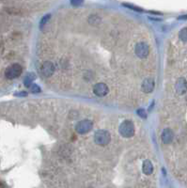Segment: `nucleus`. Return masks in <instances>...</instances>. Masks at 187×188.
Listing matches in <instances>:
<instances>
[{"label": "nucleus", "instance_id": "f8f14e48", "mask_svg": "<svg viewBox=\"0 0 187 188\" xmlns=\"http://www.w3.org/2000/svg\"><path fill=\"white\" fill-rule=\"evenodd\" d=\"M179 37L182 42H187V27H184L180 31Z\"/></svg>", "mask_w": 187, "mask_h": 188}, {"label": "nucleus", "instance_id": "a211bd4d", "mask_svg": "<svg viewBox=\"0 0 187 188\" xmlns=\"http://www.w3.org/2000/svg\"><path fill=\"white\" fill-rule=\"evenodd\" d=\"M179 19H187V15H183V16H181V17H179Z\"/></svg>", "mask_w": 187, "mask_h": 188}, {"label": "nucleus", "instance_id": "dca6fc26", "mask_svg": "<svg viewBox=\"0 0 187 188\" xmlns=\"http://www.w3.org/2000/svg\"><path fill=\"white\" fill-rule=\"evenodd\" d=\"M138 115H139V116H141L142 118H146V113H145V111H144L143 109L138 110Z\"/></svg>", "mask_w": 187, "mask_h": 188}, {"label": "nucleus", "instance_id": "6e6552de", "mask_svg": "<svg viewBox=\"0 0 187 188\" xmlns=\"http://www.w3.org/2000/svg\"><path fill=\"white\" fill-rule=\"evenodd\" d=\"M175 89H176L177 93L180 94V95L184 94L187 90V81L183 77L179 78L176 85H175Z\"/></svg>", "mask_w": 187, "mask_h": 188}, {"label": "nucleus", "instance_id": "4468645a", "mask_svg": "<svg viewBox=\"0 0 187 188\" xmlns=\"http://www.w3.org/2000/svg\"><path fill=\"white\" fill-rule=\"evenodd\" d=\"M84 0H71V3L73 6H80L82 3H83Z\"/></svg>", "mask_w": 187, "mask_h": 188}, {"label": "nucleus", "instance_id": "f257e3e1", "mask_svg": "<svg viewBox=\"0 0 187 188\" xmlns=\"http://www.w3.org/2000/svg\"><path fill=\"white\" fill-rule=\"evenodd\" d=\"M22 72H23L22 67L17 63H13V64H10L5 69L4 75L7 79L11 80V79H14L20 76Z\"/></svg>", "mask_w": 187, "mask_h": 188}, {"label": "nucleus", "instance_id": "39448f33", "mask_svg": "<svg viewBox=\"0 0 187 188\" xmlns=\"http://www.w3.org/2000/svg\"><path fill=\"white\" fill-rule=\"evenodd\" d=\"M135 52L138 57L144 58L149 55V46L144 42H139L135 46Z\"/></svg>", "mask_w": 187, "mask_h": 188}, {"label": "nucleus", "instance_id": "f3484780", "mask_svg": "<svg viewBox=\"0 0 187 188\" xmlns=\"http://www.w3.org/2000/svg\"><path fill=\"white\" fill-rule=\"evenodd\" d=\"M32 90H33V92H35V90H37V92H40L41 91V89H40V88L37 86V85H35L33 88H32Z\"/></svg>", "mask_w": 187, "mask_h": 188}, {"label": "nucleus", "instance_id": "f03ea898", "mask_svg": "<svg viewBox=\"0 0 187 188\" xmlns=\"http://www.w3.org/2000/svg\"><path fill=\"white\" fill-rule=\"evenodd\" d=\"M94 140L98 145L106 146L110 142V134L104 130H99L95 133Z\"/></svg>", "mask_w": 187, "mask_h": 188}, {"label": "nucleus", "instance_id": "7ed1b4c3", "mask_svg": "<svg viewBox=\"0 0 187 188\" xmlns=\"http://www.w3.org/2000/svg\"><path fill=\"white\" fill-rule=\"evenodd\" d=\"M120 132L125 137H131L135 133V127L132 121H125L120 126Z\"/></svg>", "mask_w": 187, "mask_h": 188}, {"label": "nucleus", "instance_id": "1a4fd4ad", "mask_svg": "<svg viewBox=\"0 0 187 188\" xmlns=\"http://www.w3.org/2000/svg\"><path fill=\"white\" fill-rule=\"evenodd\" d=\"M154 89V81L151 78H147L142 83V90L144 92H151Z\"/></svg>", "mask_w": 187, "mask_h": 188}, {"label": "nucleus", "instance_id": "2eb2a0df", "mask_svg": "<svg viewBox=\"0 0 187 188\" xmlns=\"http://www.w3.org/2000/svg\"><path fill=\"white\" fill-rule=\"evenodd\" d=\"M125 7H128V8H130V9H135V10H137V11H142V9H139V8H135V7H134V6H131V5H128V4H123Z\"/></svg>", "mask_w": 187, "mask_h": 188}, {"label": "nucleus", "instance_id": "9d476101", "mask_svg": "<svg viewBox=\"0 0 187 188\" xmlns=\"http://www.w3.org/2000/svg\"><path fill=\"white\" fill-rule=\"evenodd\" d=\"M162 140L165 144H169L173 140V133L170 129H165L162 134Z\"/></svg>", "mask_w": 187, "mask_h": 188}, {"label": "nucleus", "instance_id": "20e7f679", "mask_svg": "<svg viewBox=\"0 0 187 188\" xmlns=\"http://www.w3.org/2000/svg\"><path fill=\"white\" fill-rule=\"evenodd\" d=\"M92 126H93V124L90 121L84 120V121H82L77 123L75 129L79 134H86V133H88V131L91 130Z\"/></svg>", "mask_w": 187, "mask_h": 188}, {"label": "nucleus", "instance_id": "0eeeda50", "mask_svg": "<svg viewBox=\"0 0 187 188\" xmlns=\"http://www.w3.org/2000/svg\"><path fill=\"white\" fill-rule=\"evenodd\" d=\"M93 91L99 97H102L108 93V87L103 83H98L93 88Z\"/></svg>", "mask_w": 187, "mask_h": 188}, {"label": "nucleus", "instance_id": "ddd939ff", "mask_svg": "<svg viewBox=\"0 0 187 188\" xmlns=\"http://www.w3.org/2000/svg\"><path fill=\"white\" fill-rule=\"evenodd\" d=\"M34 78H35V76H34L33 74H29L28 75H27V78H26V80H25V85H26L27 87H29L30 84L33 82Z\"/></svg>", "mask_w": 187, "mask_h": 188}, {"label": "nucleus", "instance_id": "423d86ee", "mask_svg": "<svg viewBox=\"0 0 187 188\" xmlns=\"http://www.w3.org/2000/svg\"><path fill=\"white\" fill-rule=\"evenodd\" d=\"M41 72V74L46 76V77L51 76L54 74V72H55V66L53 65L52 62L46 61V62H44L42 64Z\"/></svg>", "mask_w": 187, "mask_h": 188}, {"label": "nucleus", "instance_id": "9b49d317", "mask_svg": "<svg viewBox=\"0 0 187 188\" xmlns=\"http://www.w3.org/2000/svg\"><path fill=\"white\" fill-rule=\"evenodd\" d=\"M153 171V164L150 163V161L149 160H146L143 164V172L147 175H149L151 174Z\"/></svg>", "mask_w": 187, "mask_h": 188}]
</instances>
